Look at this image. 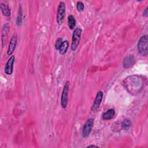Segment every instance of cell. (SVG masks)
Wrapping results in <instances>:
<instances>
[{
    "label": "cell",
    "instance_id": "3",
    "mask_svg": "<svg viewBox=\"0 0 148 148\" xmlns=\"http://www.w3.org/2000/svg\"><path fill=\"white\" fill-rule=\"evenodd\" d=\"M81 35H82V29L80 28H76V29H75L72 35V43H71L72 50L75 51L77 49L80 41Z\"/></svg>",
    "mask_w": 148,
    "mask_h": 148
},
{
    "label": "cell",
    "instance_id": "8",
    "mask_svg": "<svg viewBox=\"0 0 148 148\" xmlns=\"http://www.w3.org/2000/svg\"><path fill=\"white\" fill-rule=\"evenodd\" d=\"M14 56H12L9 60H8L5 67V73L7 75H11L13 72V64L14 62Z\"/></svg>",
    "mask_w": 148,
    "mask_h": 148
},
{
    "label": "cell",
    "instance_id": "6",
    "mask_svg": "<svg viewBox=\"0 0 148 148\" xmlns=\"http://www.w3.org/2000/svg\"><path fill=\"white\" fill-rule=\"evenodd\" d=\"M17 35L16 34H14L12 35L8 46V51H7V54L8 55H11L13 51L15 50V48L16 47L17 45Z\"/></svg>",
    "mask_w": 148,
    "mask_h": 148
},
{
    "label": "cell",
    "instance_id": "20",
    "mask_svg": "<svg viewBox=\"0 0 148 148\" xmlns=\"http://www.w3.org/2000/svg\"><path fill=\"white\" fill-rule=\"evenodd\" d=\"M87 147H98V146L95 145H90V146H88Z\"/></svg>",
    "mask_w": 148,
    "mask_h": 148
},
{
    "label": "cell",
    "instance_id": "5",
    "mask_svg": "<svg viewBox=\"0 0 148 148\" xmlns=\"http://www.w3.org/2000/svg\"><path fill=\"white\" fill-rule=\"evenodd\" d=\"M69 82L66 81L62 92L61 99V105L62 108L65 109L66 108L68 104V95L69 92Z\"/></svg>",
    "mask_w": 148,
    "mask_h": 148
},
{
    "label": "cell",
    "instance_id": "13",
    "mask_svg": "<svg viewBox=\"0 0 148 148\" xmlns=\"http://www.w3.org/2000/svg\"><path fill=\"white\" fill-rule=\"evenodd\" d=\"M68 25L71 29H73L76 25V20L73 16L69 15L68 17Z\"/></svg>",
    "mask_w": 148,
    "mask_h": 148
},
{
    "label": "cell",
    "instance_id": "2",
    "mask_svg": "<svg viewBox=\"0 0 148 148\" xmlns=\"http://www.w3.org/2000/svg\"><path fill=\"white\" fill-rule=\"evenodd\" d=\"M65 3L64 2H60L58 6L56 16V20L58 25H61L63 23L65 15Z\"/></svg>",
    "mask_w": 148,
    "mask_h": 148
},
{
    "label": "cell",
    "instance_id": "10",
    "mask_svg": "<svg viewBox=\"0 0 148 148\" xmlns=\"http://www.w3.org/2000/svg\"><path fill=\"white\" fill-rule=\"evenodd\" d=\"M135 61V59L134 57L132 56H128L127 57H126L123 61V66L124 68H129L131 66H132Z\"/></svg>",
    "mask_w": 148,
    "mask_h": 148
},
{
    "label": "cell",
    "instance_id": "15",
    "mask_svg": "<svg viewBox=\"0 0 148 148\" xmlns=\"http://www.w3.org/2000/svg\"><path fill=\"white\" fill-rule=\"evenodd\" d=\"M22 21H23V12L21 9V7L20 6L19 10H18V16L16 19V24L18 26H20L22 24Z\"/></svg>",
    "mask_w": 148,
    "mask_h": 148
},
{
    "label": "cell",
    "instance_id": "18",
    "mask_svg": "<svg viewBox=\"0 0 148 148\" xmlns=\"http://www.w3.org/2000/svg\"><path fill=\"white\" fill-rule=\"evenodd\" d=\"M76 9L79 12L83 11L84 9V5L83 3L81 1L77 2V4H76Z\"/></svg>",
    "mask_w": 148,
    "mask_h": 148
},
{
    "label": "cell",
    "instance_id": "17",
    "mask_svg": "<svg viewBox=\"0 0 148 148\" xmlns=\"http://www.w3.org/2000/svg\"><path fill=\"white\" fill-rule=\"evenodd\" d=\"M62 42H63L62 39L61 38H58L56 40V43H55V45H54L55 49H56V50H59V49H60V47H61V46Z\"/></svg>",
    "mask_w": 148,
    "mask_h": 148
},
{
    "label": "cell",
    "instance_id": "12",
    "mask_svg": "<svg viewBox=\"0 0 148 148\" xmlns=\"http://www.w3.org/2000/svg\"><path fill=\"white\" fill-rule=\"evenodd\" d=\"M0 8H1L2 14L4 16H7V17H9L10 16L11 11H10L9 7L8 5H6L3 3H0Z\"/></svg>",
    "mask_w": 148,
    "mask_h": 148
},
{
    "label": "cell",
    "instance_id": "19",
    "mask_svg": "<svg viewBox=\"0 0 148 148\" xmlns=\"http://www.w3.org/2000/svg\"><path fill=\"white\" fill-rule=\"evenodd\" d=\"M147 10H148V7H147V8L145 9V11L143 12V16H145V17H147V15H148V12H147Z\"/></svg>",
    "mask_w": 148,
    "mask_h": 148
},
{
    "label": "cell",
    "instance_id": "11",
    "mask_svg": "<svg viewBox=\"0 0 148 148\" xmlns=\"http://www.w3.org/2000/svg\"><path fill=\"white\" fill-rule=\"evenodd\" d=\"M114 110L113 109H110L102 114V119L103 120H109L112 119L114 117Z\"/></svg>",
    "mask_w": 148,
    "mask_h": 148
},
{
    "label": "cell",
    "instance_id": "1",
    "mask_svg": "<svg viewBox=\"0 0 148 148\" xmlns=\"http://www.w3.org/2000/svg\"><path fill=\"white\" fill-rule=\"evenodd\" d=\"M148 39L147 35L142 36L138 42V52L143 56H146L148 54Z\"/></svg>",
    "mask_w": 148,
    "mask_h": 148
},
{
    "label": "cell",
    "instance_id": "4",
    "mask_svg": "<svg viewBox=\"0 0 148 148\" xmlns=\"http://www.w3.org/2000/svg\"><path fill=\"white\" fill-rule=\"evenodd\" d=\"M93 125H94V119L90 118L86 120V121L85 122L83 125V130H82V136L83 138H87L90 135L92 131Z\"/></svg>",
    "mask_w": 148,
    "mask_h": 148
},
{
    "label": "cell",
    "instance_id": "7",
    "mask_svg": "<svg viewBox=\"0 0 148 148\" xmlns=\"http://www.w3.org/2000/svg\"><path fill=\"white\" fill-rule=\"evenodd\" d=\"M103 92L101 91H99L97 92L96 95V97L95 98L94 102L92 105V107L91 108V110L92 111H96L98 108L99 106L101 103V101L102 100L103 97Z\"/></svg>",
    "mask_w": 148,
    "mask_h": 148
},
{
    "label": "cell",
    "instance_id": "9",
    "mask_svg": "<svg viewBox=\"0 0 148 148\" xmlns=\"http://www.w3.org/2000/svg\"><path fill=\"white\" fill-rule=\"evenodd\" d=\"M9 25L8 23H6L5 24L3 25L2 30V46H3L6 40L7 36L8 34V32L9 31Z\"/></svg>",
    "mask_w": 148,
    "mask_h": 148
},
{
    "label": "cell",
    "instance_id": "16",
    "mask_svg": "<svg viewBox=\"0 0 148 148\" xmlns=\"http://www.w3.org/2000/svg\"><path fill=\"white\" fill-rule=\"evenodd\" d=\"M131 125V122L130 120L126 119L123 120V121L121 123V127L124 130H127L128 128L130 127Z\"/></svg>",
    "mask_w": 148,
    "mask_h": 148
},
{
    "label": "cell",
    "instance_id": "14",
    "mask_svg": "<svg viewBox=\"0 0 148 148\" xmlns=\"http://www.w3.org/2000/svg\"><path fill=\"white\" fill-rule=\"evenodd\" d=\"M68 46H69V42L68 40H65L63 41L60 49H59V52L61 54L63 55L64 54L66 53V52L67 51V50L68 49Z\"/></svg>",
    "mask_w": 148,
    "mask_h": 148
}]
</instances>
